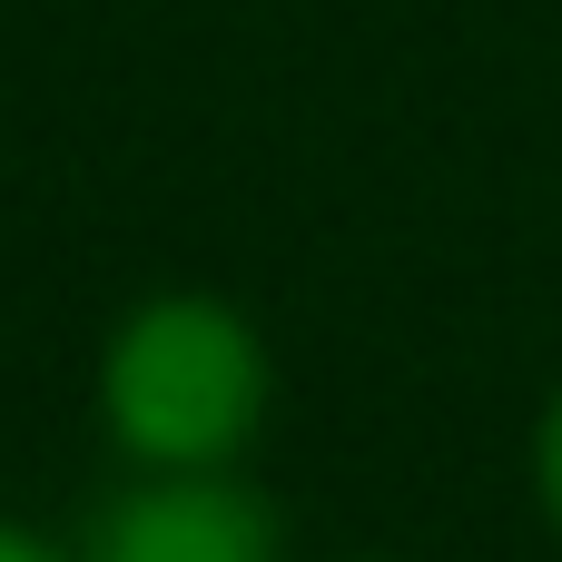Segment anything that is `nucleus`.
Here are the masks:
<instances>
[{
	"instance_id": "f257e3e1",
	"label": "nucleus",
	"mask_w": 562,
	"mask_h": 562,
	"mask_svg": "<svg viewBox=\"0 0 562 562\" xmlns=\"http://www.w3.org/2000/svg\"><path fill=\"white\" fill-rule=\"evenodd\" d=\"M99 415L138 474H227L267 425V346L217 296H148L99 356Z\"/></svg>"
},
{
	"instance_id": "f03ea898",
	"label": "nucleus",
	"mask_w": 562,
	"mask_h": 562,
	"mask_svg": "<svg viewBox=\"0 0 562 562\" xmlns=\"http://www.w3.org/2000/svg\"><path fill=\"white\" fill-rule=\"evenodd\" d=\"M79 562H277V514L237 474H138L99 504Z\"/></svg>"
},
{
	"instance_id": "7ed1b4c3",
	"label": "nucleus",
	"mask_w": 562,
	"mask_h": 562,
	"mask_svg": "<svg viewBox=\"0 0 562 562\" xmlns=\"http://www.w3.org/2000/svg\"><path fill=\"white\" fill-rule=\"evenodd\" d=\"M533 484H543V514L562 524V385L543 405V435H533Z\"/></svg>"
},
{
	"instance_id": "20e7f679",
	"label": "nucleus",
	"mask_w": 562,
	"mask_h": 562,
	"mask_svg": "<svg viewBox=\"0 0 562 562\" xmlns=\"http://www.w3.org/2000/svg\"><path fill=\"white\" fill-rule=\"evenodd\" d=\"M0 562H69L59 543H40L30 524H0Z\"/></svg>"
},
{
	"instance_id": "39448f33",
	"label": "nucleus",
	"mask_w": 562,
	"mask_h": 562,
	"mask_svg": "<svg viewBox=\"0 0 562 562\" xmlns=\"http://www.w3.org/2000/svg\"><path fill=\"white\" fill-rule=\"evenodd\" d=\"M356 562H375V553H356Z\"/></svg>"
}]
</instances>
